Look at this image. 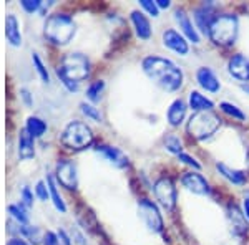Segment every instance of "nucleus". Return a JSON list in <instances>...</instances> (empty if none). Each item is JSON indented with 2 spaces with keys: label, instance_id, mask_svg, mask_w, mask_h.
I'll list each match as a JSON object with an SVG mask.
<instances>
[{
  "label": "nucleus",
  "instance_id": "f257e3e1",
  "mask_svg": "<svg viewBox=\"0 0 249 245\" xmlns=\"http://www.w3.org/2000/svg\"><path fill=\"white\" fill-rule=\"evenodd\" d=\"M142 66L148 78L164 91L173 93V91H178L183 86L184 75L181 68L176 63H173L171 60L151 55V57H146L143 60Z\"/></svg>",
  "mask_w": 249,
  "mask_h": 245
},
{
  "label": "nucleus",
  "instance_id": "f03ea898",
  "mask_svg": "<svg viewBox=\"0 0 249 245\" xmlns=\"http://www.w3.org/2000/svg\"><path fill=\"white\" fill-rule=\"evenodd\" d=\"M90 75V62L82 53H68L57 66V76L68 91H77L78 85Z\"/></svg>",
  "mask_w": 249,
  "mask_h": 245
},
{
  "label": "nucleus",
  "instance_id": "7ed1b4c3",
  "mask_svg": "<svg viewBox=\"0 0 249 245\" xmlns=\"http://www.w3.org/2000/svg\"><path fill=\"white\" fill-rule=\"evenodd\" d=\"M75 32H77V27H75L73 18L65 14L50 15L43 27V35L53 45H67L75 37Z\"/></svg>",
  "mask_w": 249,
  "mask_h": 245
},
{
  "label": "nucleus",
  "instance_id": "20e7f679",
  "mask_svg": "<svg viewBox=\"0 0 249 245\" xmlns=\"http://www.w3.org/2000/svg\"><path fill=\"white\" fill-rule=\"evenodd\" d=\"M239 33V20L236 15H216L210 27V38L219 47H230L236 42Z\"/></svg>",
  "mask_w": 249,
  "mask_h": 245
},
{
  "label": "nucleus",
  "instance_id": "39448f33",
  "mask_svg": "<svg viewBox=\"0 0 249 245\" xmlns=\"http://www.w3.org/2000/svg\"><path fill=\"white\" fill-rule=\"evenodd\" d=\"M221 126V119L218 114L213 111H199L195 113L188 119L186 131L191 138L198 139V141H204V139L211 138Z\"/></svg>",
  "mask_w": 249,
  "mask_h": 245
},
{
  "label": "nucleus",
  "instance_id": "423d86ee",
  "mask_svg": "<svg viewBox=\"0 0 249 245\" xmlns=\"http://www.w3.org/2000/svg\"><path fill=\"white\" fill-rule=\"evenodd\" d=\"M93 143L91 130L82 121H71L65 126L62 132V144L68 149H85Z\"/></svg>",
  "mask_w": 249,
  "mask_h": 245
},
{
  "label": "nucleus",
  "instance_id": "0eeeda50",
  "mask_svg": "<svg viewBox=\"0 0 249 245\" xmlns=\"http://www.w3.org/2000/svg\"><path fill=\"white\" fill-rule=\"evenodd\" d=\"M138 214L142 217L143 224L155 234L163 232V217L160 214L158 207L150 199H142L138 202Z\"/></svg>",
  "mask_w": 249,
  "mask_h": 245
},
{
  "label": "nucleus",
  "instance_id": "6e6552de",
  "mask_svg": "<svg viewBox=\"0 0 249 245\" xmlns=\"http://www.w3.org/2000/svg\"><path fill=\"white\" fill-rule=\"evenodd\" d=\"M155 197L164 211H173L176 206V187L170 178H161L155 182Z\"/></svg>",
  "mask_w": 249,
  "mask_h": 245
},
{
  "label": "nucleus",
  "instance_id": "1a4fd4ad",
  "mask_svg": "<svg viewBox=\"0 0 249 245\" xmlns=\"http://www.w3.org/2000/svg\"><path fill=\"white\" fill-rule=\"evenodd\" d=\"M55 178L63 187L67 189H77L78 186V174L77 166L71 161L62 159L57 163V169H55Z\"/></svg>",
  "mask_w": 249,
  "mask_h": 245
},
{
  "label": "nucleus",
  "instance_id": "9d476101",
  "mask_svg": "<svg viewBox=\"0 0 249 245\" xmlns=\"http://www.w3.org/2000/svg\"><path fill=\"white\" fill-rule=\"evenodd\" d=\"M163 45L168 50L178 53L179 57H186L190 53V45H188V40L183 37L179 32H176L175 29H168L163 32Z\"/></svg>",
  "mask_w": 249,
  "mask_h": 245
},
{
  "label": "nucleus",
  "instance_id": "9b49d317",
  "mask_svg": "<svg viewBox=\"0 0 249 245\" xmlns=\"http://www.w3.org/2000/svg\"><path fill=\"white\" fill-rule=\"evenodd\" d=\"M181 184L188 189V191L193 192V194H196V196H206L211 192L208 180L204 179L198 171L184 172L183 178H181Z\"/></svg>",
  "mask_w": 249,
  "mask_h": 245
},
{
  "label": "nucleus",
  "instance_id": "f8f14e48",
  "mask_svg": "<svg viewBox=\"0 0 249 245\" xmlns=\"http://www.w3.org/2000/svg\"><path fill=\"white\" fill-rule=\"evenodd\" d=\"M175 20H176V23H178L179 30H181V35L188 42H193L195 45L199 43V33H198V30H196V27L193 25L190 15H188L186 12L183 9H178L175 12Z\"/></svg>",
  "mask_w": 249,
  "mask_h": 245
},
{
  "label": "nucleus",
  "instance_id": "ddd939ff",
  "mask_svg": "<svg viewBox=\"0 0 249 245\" xmlns=\"http://www.w3.org/2000/svg\"><path fill=\"white\" fill-rule=\"evenodd\" d=\"M228 71L239 82H249V58L241 53L232 55L228 62Z\"/></svg>",
  "mask_w": 249,
  "mask_h": 245
},
{
  "label": "nucleus",
  "instance_id": "4468645a",
  "mask_svg": "<svg viewBox=\"0 0 249 245\" xmlns=\"http://www.w3.org/2000/svg\"><path fill=\"white\" fill-rule=\"evenodd\" d=\"M196 82L198 85L203 88V90L210 91V93H218L221 90V83L216 76L214 71L208 66H201L198 71H196Z\"/></svg>",
  "mask_w": 249,
  "mask_h": 245
},
{
  "label": "nucleus",
  "instance_id": "2eb2a0df",
  "mask_svg": "<svg viewBox=\"0 0 249 245\" xmlns=\"http://www.w3.org/2000/svg\"><path fill=\"white\" fill-rule=\"evenodd\" d=\"M98 152L108 161V163L113 164L115 167H118V169H124V167H128V164H130V159H128V156L124 154L122 149H118V147H113V146H98Z\"/></svg>",
  "mask_w": 249,
  "mask_h": 245
},
{
  "label": "nucleus",
  "instance_id": "dca6fc26",
  "mask_svg": "<svg viewBox=\"0 0 249 245\" xmlns=\"http://www.w3.org/2000/svg\"><path fill=\"white\" fill-rule=\"evenodd\" d=\"M228 219H230L231 229L236 235H244L248 232V222L244 212L239 211V207L236 204H230L228 206Z\"/></svg>",
  "mask_w": 249,
  "mask_h": 245
},
{
  "label": "nucleus",
  "instance_id": "f3484780",
  "mask_svg": "<svg viewBox=\"0 0 249 245\" xmlns=\"http://www.w3.org/2000/svg\"><path fill=\"white\" fill-rule=\"evenodd\" d=\"M5 37L12 47L22 45V33H20L18 20L14 14H9L5 18Z\"/></svg>",
  "mask_w": 249,
  "mask_h": 245
},
{
  "label": "nucleus",
  "instance_id": "a211bd4d",
  "mask_svg": "<svg viewBox=\"0 0 249 245\" xmlns=\"http://www.w3.org/2000/svg\"><path fill=\"white\" fill-rule=\"evenodd\" d=\"M34 136L29 134L27 130H22L18 134V158L32 159L35 156V141Z\"/></svg>",
  "mask_w": 249,
  "mask_h": 245
},
{
  "label": "nucleus",
  "instance_id": "6ab92c4d",
  "mask_svg": "<svg viewBox=\"0 0 249 245\" xmlns=\"http://www.w3.org/2000/svg\"><path fill=\"white\" fill-rule=\"evenodd\" d=\"M186 103L183 101V99H175L170 108H168V113H166V118H168V123L171 124V126H179L184 118H186Z\"/></svg>",
  "mask_w": 249,
  "mask_h": 245
},
{
  "label": "nucleus",
  "instance_id": "aec40b11",
  "mask_svg": "<svg viewBox=\"0 0 249 245\" xmlns=\"http://www.w3.org/2000/svg\"><path fill=\"white\" fill-rule=\"evenodd\" d=\"M131 22H133V27L136 30V35H138L142 40H148L151 37V23L142 12L135 10L131 12Z\"/></svg>",
  "mask_w": 249,
  "mask_h": 245
},
{
  "label": "nucleus",
  "instance_id": "412c9836",
  "mask_svg": "<svg viewBox=\"0 0 249 245\" xmlns=\"http://www.w3.org/2000/svg\"><path fill=\"white\" fill-rule=\"evenodd\" d=\"M216 171H218L224 179H228L230 182L236 184V186H243V184H246V174L239 169H232V167H230L228 164L216 163Z\"/></svg>",
  "mask_w": 249,
  "mask_h": 245
},
{
  "label": "nucleus",
  "instance_id": "4be33fe9",
  "mask_svg": "<svg viewBox=\"0 0 249 245\" xmlns=\"http://www.w3.org/2000/svg\"><path fill=\"white\" fill-rule=\"evenodd\" d=\"M216 15H213V10L208 5H203L199 9L195 10V22L198 25V29L203 32V33H210V27L214 20Z\"/></svg>",
  "mask_w": 249,
  "mask_h": 245
},
{
  "label": "nucleus",
  "instance_id": "5701e85b",
  "mask_svg": "<svg viewBox=\"0 0 249 245\" xmlns=\"http://www.w3.org/2000/svg\"><path fill=\"white\" fill-rule=\"evenodd\" d=\"M188 101H190V108L195 113H199V111H211L213 108H214V103H213L210 98H206L204 95L199 93V91H191Z\"/></svg>",
  "mask_w": 249,
  "mask_h": 245
},
{
  "label": "nucleus",
  "instance_id": "b1692460",
  "mask_svg": "<svg viewBox=\"0 0 249 245\" xmlns=\"http://www.w3.org/2000/svg\"><path fill=\"white\" fill-rule=\"evenodd\" d=\"M47 186H48V192H50V197H52V202H53L55 209H57L58 212H67V206L65 202H63L62 196H60L58 189H57V180H55L53 176H48L47 178Z\"/></svg>",
  "mask_w": 249,
  "mask_h": 245
},
{
  "label": "nucleus",
  "instance_id": "393cba45",
  "mask_svg": "<svg viewBox=\"0 0 249 245\" xmlns=\"http://www.w3.org/2000/svg\"><path fill=\"white\" fill-rule=\"evenodd\" d=\"M25 130L29 131V134L34 136V138H40V136L45 134L47 123L43 121L42 118H37V116H30V118L27 119Z\"/></svg>",
  "mask_w": 249,
  "mask_h": 245
},
{
  "label": "nucleus",
  "instance_id": "a878e982",
  "mask_svg": "<svg viewBox=\"0 0 249 245\" xmlns=\"http://www.w3.org/2000/svg\"><path fill=\"white\" fill-rule=\"evenodd\" d=\"M18 234L23 235L27 240H29V242H32L34 245L40 244L43 240L42 232H40L37 227H32V226H20L18 227Z\"/></svg>",
  "mask_w": 249,
  "mask_h": 245
},
{
  "label": "nucleus",
  "instance_id": "bb28decb",
  "mask_svg": "<svg viewBox=\"0 0 249 245\" xmlns=\"http://www.w3.org/2000/svg\"><path fill=\"white\" fill-rule=\"evenodd\" d=\"M9 212L20 226H27L29 224V214H27L23 204H12V206H9Z\"/></svg>",
  "mask_w": 249,
  "mask_h": 245
},
{
  "label": "nucleus",
  "instance_id": "cd10ccee",
  "mask_svg": "<svg viewBox=\"0 0 249 245\" xmlns=\"http://www.w3.org/2000/svg\"><path fill=\"white\" fill-rule=\"evenodd\" d=\"M219 108H221V111H223V113H226L228 116H231V118L239 119V121H244V119H246V114H244L243 111L236 106V104L223 101V103H219Z\"/></svg>",
  "mask_w": 249,
  "mask_h": 245
},
{
  "label": "nucleus",
  "instance_id": "c85d7f7f",
  "mask_svg": "<svg viewBox=\"0 0 249 245\" xmlns=\"http://www.w3.org/2000/svg\"><path fill=\"white\" fill-rule=\"evenodd\" d=\"M164 147H166V151H170L171 154H181L183 152V143L181 139L178 138V136L175 134H170L164 138Z\"/></svg>",
  "mask_w": 249,
  "mask_h": 245
},
{
  "label": "nucleus",
  "instance_id": "c756f323",
  "mask_svg": "<svg viewBox=\"0 0 249 245\" xmlns=\"http://www.w3.org/2000/svg\"><path fill=\"white\" fill-rule=\"evenodd\" d=\"M103 88H105V83H103L102 80H96V82H93L90 86H88V90H87V98L90 99V101L96 103V101L100 99V96H102Z\"/></svg>",
  "mask_w": 249,
  "mask_h": 245
},
{
  "label": "nucleus",
  "instance_id": "7c9ffc66",
  "mask_svg": "<svg viewBox=\"0 0 249 245\" xmlns=\"http://www.w3.org/2000/svg\"><path fill=\"white\" fill-rule=\"evenodd\" d=\"M32 62H34V66H35V70H37L38 76L42 78V82L43 83H50V75H48L47 68H45V65H43V62L40 60L38 53L32 55Z\"/></svg>",
  "mask_w": 249,
  "mask_h": 245
},
{
  "label": "nucleus",
  "instance_id": "2f4dec72",
  "mask_svg": "<svg viewBox=\"0 0 249 245\" xmlns=\"http://www.w3.org/2000/svg\"><path fill=\"white\" fill-rule=\"evenodd\" d=\"M80 108H82V113L87 116V118H90V119H93V121L96 123H100L103 119V116L102 113L98 111V108H95L93 104H90V103H82L80 104Z\"/></svg>",
  "mask_w": 249,
  "mask_h": 245
},
{
  "label": "nucleus",
  "instance_id": "473e14b6",
  "mask_svg": "<svg viewBox=\"0 0 249 245\" xmlns=\"http://www.w3.org/2000/svg\"><path fill=\"white\" fill-rule=\"evenodd\" d=\"M20 7L27 12V14H34L42 9V2L40 0H20Z\"/></svg>",
  "mask_w": 249,
  "mask_h": 245
},
{
  "label": "nucleus",
  "instance_id": "72a5a7b5",
  "mask_svg": "<svg viewBox=\"0 0 249 245\" xmlns=\"http://www.w3.org/2000/svg\"><path fill=\"white\" fill-rule=\"evenodd\" d=\"M140 5H142V9L146 10L153 18L160 17V9H158V5H156V2H153V0H140Z\"/></svg>",
  "mask_w": 249,
  "mask_h": 245
},
{
  "label": "nucleus",
  "instance_id": "f704fd0d",
  "mask_svg": "<svg viewBox=\"0 0 249 245\" xmlns=\"http://www.w3.org/2000/svg\"><path fill=\"white\" fill-rule=\"evenodd\" d=\"M35 194H37V197L40 200H43V202L50 197V192H48V186L45 180H38L37 182V186H35Z\"/></svg>",
  "mask_w": 249,
  "mask_h": 245
},
{
  "label": "nucleus",
  "instance_id": "c9c22d12",
  "mask_svg": "<svg viewBox=\"0 0 249 245\" xmlns=\"http://www.w3.org/2000/svg\"><path fill=\"white\" fill-rule=\"evenodd\" d=\"M178 159L181 161V163H184V164H188V166H191V167H195L196 171H199L201 169V164L198 163L193 156H190V154H186V152H181V154H178Z\"/></svg>",
  "mask_w": 249,
  "mask_h": 245
},
{
  "label": "nucleus",
  "instance_id": "e433bc0d",
  "mask_svg": "<svg viewBox=\"0 0 249 245\" xmlns=\"http://www.w3.org/2000/svg\"><path fill=\"white\" fill-rule=\"evenodd\" d=\"M20 199H22V204L25 207L34 206V194L30 192L29 187H22V191H20Z\"/></svg>",
  "mask_w": 249,
  "mask_h": 245
},
{
  "label": "nucleus",
  "instance_id": "4c0bfd02",
  "mask_svg": "<svg viewBox=\"0 0 249 245\" xmlns=\"http://www.w3.org/2000/svg\"><path fill=\"white\" fill-rule=\"evenodd\" d=\"M43 245H62L60 242L58 235L53 234V232H47V234H43V240H42Z\"/></svg>",
  "mask_w": 249,
  "mask_h": 245
},
{
  "label": "nucleus",
  "instance_id": "58836bf2",
  "mask_svg": "<svg viewBox=\"0 0 249 245\" xmlns=\"http://www.w3.org/2000/svg\"><path fill=\"white\" fill-rule=\"evenodd\" d=\"M58 239H60V242H62V245H71V239L68 237V234L65 230L58 232Z\"/></svg>",
  "mask_w": 249,
  "mask_h": 245
},
{
  "label": "nucleus",
  "instance_id": "ea45409f",
  "mask_svg": "<svg viewBox=\"0 0 249 245\" xmlns=\"http://www.w3.org/2000/svg\"><path fill=\"white\" fill-rule=\"evenodd\" d=\"M20 93H22V98H23V101H25L29 106H32L34 104V99H32V96H30V91L29 90H25V88H22L20 90Z\"/></svg>",
  "mask_w": 249,
  "mask_h": 245
},
{
  "label": "nucleus",
  "instance_id": "a19ab883",
  "mask_svg": "<svg viewBox=\"0 0 249 245\" xmlns=\"http://www.w3.org/2000/svg\"><path fill=\"white\" fill-rule=\"evenodd\" d=\"M7 245H30L27 240H23V239H17V237H14V239H10L9 240V244Z\"/></svg>",
  "mask_w": 249,
  "mask_h": 245
},
{
  "label": "nucleus",
  "instance_id": "79ce46f5",
  "mask_svg": "<svg viewBox=\"0 0 249 245\" xmlns=\"http://www.w3.org/2000/svg\"><path fill=\"white\" fill-rule=\"evenodd\" d=\"M73 239H75V242H77L78 245H88V244L85 242V237L80 234V232H75V234H73Z\"/></svg>",
  "mask_w": 249,
  "mask_h": 245
},
{
  "label": "nucleus",
  "instance_id": "37998d69",
  "mask_svg": "<svg viewBox=\"0 0 249 245\" xmlns=\"http://www.w3.org/2000/svg\"><path fill=\"white\" fill-rule=\"evenodd\" d=\"M156 5H158V9H170L171 2L170 0H156Z\"/></svg>",
  "mask_w": 249,
  "mask_h": 245
},
{
  "label": "nucleus",
  "instance_id": "c03bdc74",
  "mask_svg": "<svg viewBox=\"0 0 249 245\" xmlns=\"http://www.w3.org/2000/svg\"><path fill=\"white\" fill-rule=\"evenodd\" d=\"M243 209H244V215H246V219L249 220V197H246L243 200Z\"/></svg>",
  "mask_w": 249,
  "mask_h": 245
},
{
  "label": "nucleus",
  "instance_id": "a18cd8bd",
  "mask_svg": "<svg viewBox=\"0 0 249 245\" xmlns=\"http://www.w3.org/2000/svg\"><path fill=\"white\" fill-rule=\"evenodd\" d=\"M241 88H243V90L246 91V93L249 95V85H243V86H241Z\"/></svg>",
  "mask_w": 249,
  "mask_h": 245
},
{
  "label": "nucleus",
  "instance_id": "49530a36",
  "mask_svg": "<svg viewBox=\"0 0 249 245\" xmlns=\"http://www.w3.org/2000/svg\"><path fill=\"white\" fill-rule=\"evenodd\" d=\"M246 164H248V171H249V149L246 152Z\"/></svg>",
  "mask_w": 249,
  "mask_h": 245
}]
</instances>
